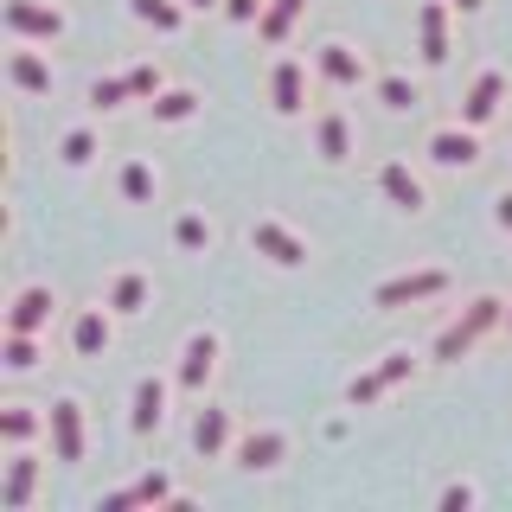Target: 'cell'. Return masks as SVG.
Segmentation results:
<instances>
[{
  "label": "cell",
  "instance_id": "obj_16",
  "mask_svg": "<svg viewBox=\"0 0 512 512\" xmlns=\"http://www.w3.org/2000/svg\"><path fill=\"white\" fill-rule=\"evenodd\" d=\"M314 154L327 160V167H340V160L352 154V122H346V109H320V116H314Z\"/></svg>",
  "mask_w": 512,
  "mask_h": 512
},
{
  "label": "cell",
  "instance_id": "obj_6",
  "mask_svg": "<svg viewBox=\"0 0 512 512\" xmlns=\"http://www.w3.org/2000/svg\"><path fill=\"white\" fill-rule=\"evenodd\" d=\"M269 109L276 116H301L308 109V64L301 58H276V71H269Z\"/></svg>",
  "mask_w": 512,
  "mask_h": 512
},
{
  "label": "cell",
  "instance_id": "obj_41",
  "mask_svg": "<svg viewBox=\"0 0 512 512\" xmlns=\"http://www.w3.org/2000/svg\"><path fill=\"white\" fill-rule=\"evenodd\" d=\"M506 327H512V301H506Z\"/></svg>",
  "mask_w": 512,
  "mask_h": 512
},
{
  "label": "cell",
  "instance_id": "obj_4",
  "mask_svg": "<svg viewBox=\"0 0 512 512\" xmlns=\"http://www.w3.org/2000/svg\"><path fill=\"white\" fill-rule=\"evenodd\" d=\"M250 250L269 256L276 269H301V263H308V244H301L288 224H276V218H256V224H250Z\"/></svg>",
  "mask_w": 512,
  "mask_h": 512
},
{
  "label": "cell",
  "instance_id": "obj_9",
  "mask_svg": "<svg viewBox=\"0 0 512 512\" xmlns=\"http://www.w3.org/2000/svg\"><path fill=\"white\" fill-rule=\"evenodd\" d=\"M429 160H436V167H474L480 160V128H468V122L436 128V135H429Z\"/></svg>",
  "mask_w": 512,
  "mask_h": 512
},
{
  "label": "cell",
  "instance_id": "obj_36",
  "mask_svg": "<svg viewBox=\"0 0 512 512\" xmlns=\"http://www.w3.org/2000/svg\"><path fill=\"white\" fill-rule=\"evenodd\" d=\"M474 500H480V493L468 487V480H455V487H442V512H468Z\"/></svg>",
  "mask_w": 512,
  "mask_h": 512
},
{
  "label": "cell",
  "instance_id": "obj_26",
  "mask_svg": "<svg viewBox=\"0 0 512 512\" xmlns=\"http://www.w3.org/2000/svg\"><path fill=\"white\" fill-rule=\"evenodd\" d=\"M122 199L128 205H154V167L148 160H122Z\"/></svg>",
  "mask_w": 512,
  "mask_h": 512
},
{
  "label": "cell",
  "instance_id": "obj_39",
  "mask_svg": "<svg viewBox=\"0 0 512 512\" xmlns=\"http://www.w3.org/2000/svg\"><path fill=\"white\" fill-rule=\"evenodd\" d=\"M186 7H192V13H205V7H224V0H186Z\"/></svg>",
  "mask_w": 512,
  "mask_h": 512
},
{
  "label": "cell",
  "instance_id": "obj_12",
  "mask_svg": "<svg viewBox=\"0 0 512 512\" xmlns=\"http://www.w3.org/2000/svg\"><path fill=\"white\" fill-rule=\"evenodd\" d=\"M45 327H52V288L26 282L20 295H13V308H7V333H45Z\"/></svg>",
  "mask_w": 512,
  "mask_h": 512
},
{
  "label": "cell",
  "instance_id": "obj_32",
  "mask_svg": "<svg viewBox=\"0 0 512 512\" xmlns=\"http://www.w3.org/2000/svg\"><path fill=\"white\" fill-rule=\"evenodd\" d=\"M90 103L96 109H122V103H135V84H128V77H96V84H90Z\"/></svg>",
  "mask_w": 512,
  "mask_h": 512
},
{
  "label": "cell",
  "instance_id": "obj_31",
  "mask_svg": "<svg viewBox=\"0 0 512 512\" xmlns=\"http://www.w3.org/2000/svg\"><path fill=\"white\" fill-rule=\"evenodd\" d=\"M135 493H141V506H186V493L173 487L167 474H141V480H135Z\"/></svg>",
  "mask_w": 512,
  "mask_h": 512
},
{
  "label": "cell",
  "instance_id": "obj_29",
  "mask_svg": "<svg viewBox=\"0 0 512 512\" xmlns=\"http://www.w3.org/2000/svg\"><path fill=\"white\" fill-rule=\"evenodd\" d=\"M173 244H180L186 256H199L205 244H212V224H205L199 212H180V218H173Z\"/></svg>",
  "mask_w": 512,
  "mask_h": 512
},
{
  "label": "cell",
  "instance_id": "obj_22",
  "mask_svg": "<svg viewBox=\"0 0 512 512\" xmlns=\"http://www.w3.org/2000/svg\"><path fill=\"white\" fill-rule=\"evenodd\" d=\"M301 13H308V0H269L263 20H256V39H263V45H282L288 32H295Z\"/></svg>",
  "mask_w": 512,
  "mask_h": 512
},
{
  "label": "cell",
  "instance_id": "obj_38",
  "mask_svg": "<svg viewBox=\"0 0 512 512\" xmlns=\"http://www.w3.org/2000/svg\"><path fill=\"white\" fill-rule=\"evenodd\" d=\"M493 218H500V231H512V192H500V199H493Z\"/></svg>",
  "mask_w": 512,
  "mask_h": 512
},
{
  "label": "cell",
  "instance_id": "obj_13",
  "mask_svg": "<svg viewBox=\"0 0 512 512\" xmlns=\"http://www.w3.org/2000/svg\"><path fill=\"white\" fill-rule=\"evenodd\" d=\"M32 487H39V455L13 448V455H7V480H0V512H26Z\"/></svg>",
  "mask_w": 512,
  "mask_h": 512
},
{
  "label": "cell",
  "instance_id": "obj_24",
  "mask_svg": "<svg viewBox=\"0 0 512 512\" xmlns=\"http://www.w3.org/2000/svg\"><path fill=\"white\" fill-rule=\"evenodd\" d=\"M148 295H154V282L141 276V269H122V276L109 282V308H116V314H141V308H148Z\"/></svg>",
  "mask_w": 512,
  "mask_h": 512
},
{
  "label": "cell",
  "instance_id": "obj_28",
  "mask_svg": "<svg viewBox=\"0 0 512 512\" xmlns=\"http://www.w3.org/2000/svg\"><path fill=\"white\" fill-rule=\"evenodd\" d=\"M148 109H154V122H192V116H199V96H192V90H160Z\"/></svg>",
  "mask_w": 512,
  "mask_h": 512
},
{
  "label": "cell",
  "instance_id": "obj_23",
  "mask_svg": "<svg viewBox=\"0 0 512 512\" xmlns=\"http://www.w3.org/2000/svg\"><path fill=\"white\" fill-rule=\"evenodd\" d=\"M128 13H135L141 26H154V32H180L186 26V0H128Z\"/></svg>",
  "mask_w": 512,
  "mask_h": 512
},
{
  "label": "cell",
  "instance_id": "obj_37",
  "mask_svg": "<svg viewBox=\"0 0 512 512\" xmlns=\"http://www.w3.org/2000/svg\"><path fill=\"white\" fill-rule=\"evenodd\" d=\"M128 506H141V493H135V487H116V493H103V512H128Z\"/></svg>",
  "mask_w": 512,
  "mask_h": 512
},
{
  "label": "cell",
  "instance_id": "obj_2",
  "mask_svg": "<svg viewBox=\"0 0 512 512\" xmlns=\"http://www.w3.org/2000/svg\"><path fill=\"white\" fill-rule=\"evenodd\" d=\"M410 372H416V359H410V352H384L372 372H359V378L346 384V404H352V410H372L378 397H384V391H397V384H404Z\"/></svg>",
  "mask_w": 512,
  "mask_h": 512
},
{
  "label": "cell",
  "instance_id": "obj_25",
  "mask_svg": "<svg viewBox=\"0 0 512 512\" xmlns=\"http://www.w3.org/2000/svg\"><path fill=\"white\" fill-rule=\"evenodd\" d=\"M39 429H52V423H39L26 404H7V410H0V442H7V448H26Z\"/></svg>",
  "mask_w": 512,
  "mask_h": 512
},
{
  "label": "cell",
  "instance_id": "obj_11",
  "mask_svg": "<svg viewBox=\"0 0 512 512\" xmlns=\"http://www.w3.org/2000/svg\"><path fill=\"white\" fill-rule=\"evenodd\" d=\"M7 32H13V39H58L64 13L39 7V0H7Z\"/></svg>",
  "mask_w": 512,
  "mask_h": 512
},
{
  "label": "cell",
  "instance_id": "obj_20",
  "mask_svg": "<svg viewBox=\"0 0 512 512\" xmlns=\"http://www.w3.org/2000/svg\"><path fill=\"white\" fill-rule=\"evenodd\" d=\"M192 448H199V461H218L224 448H231V410H199V423H192Z\"/></svg>",
  "mask_w": 512,
  "mask_h": 512
},
{
  "label": "cell",
  "instance_id": "obj_10",
  "mask_svg": "<svg viewBox=\"0 0 512 512\" xmlns=\"http://www.w3.org/2000/svg\"><path fill=\"white\" fill-rule=\"evenodd\" d=\"M416 52H423V64H448V0H423L416 7Z\"/></svg>",
  "mask_w": 512,
  "mask_h": 512
},
{
  "label": "cell",
  "instance_id": "obj_17",
  "mask_svg": "<svg viewBox=\"0 0 512 512\" xmlns=\"http://www.w3.org/2000/svg\"><path fill=\"white\" fill-rule=\"evenodd\" d=\"M378 192L397 205V212H423V180H416L404 160H384L378 167Z\"/></svg>",
  "mask_w": 512,
  "mask_h": 512
},
{
  "label": "cell",
  "instance_id": "obj_3",
  "mask_svg": "<svg viewBox=\"0 0 512 512\" xmlns=\"http://www.w3.org/2000/svg\"><path fill=\"white\" fill-rule=\"evenodd\" d=\"M436 295H448V269H416V276L384 282L378 295H372V308L397 314V308H416V301H436Z\"/></svg>",
  "mask_w": 512,
  "mask_h": 512
},
{
  "label": "cell",
  "instance_id": "obj_8",
  "mask_svg": "<svg viewBox=\"0 0 512 512\" xmlns=\"http://www.w3.org/2000/svg\"><path fill=\"white\" fill-rule=\"evenodd\" d=\"M320 77H327L333 90H359L365 77H372V64H365V52H352L346 39H327L320 45Z\"/></svg>",
  "mask_w": 512,
  "mask_h": 512
},
{
  "label": "cell",
  "instance_id": "obj_5",
  "mask_svg": "<svg viewBox=\"0 0 512 512\" xmlns=\"http://www.w3.org/2000/svg\"><path fill=\"white\" fill-rule=\"evenodd\" d=\"M45 423H52V455L64 468H77V461H84V404H77V397H58Z\"/></svg>",
  "mask_w": 512,
  "mask_h": 512
},
{
  "label": "cell",
  "instance_id": "obj_19",
  "mask_svg": "<svg viewBox=\"0 0 512 512\" xmlns=\"http://www.w3.org/2000/svg\"><path fill=\"white\" fill-rule=\"evenodd\" d=\"M288 455V436L282 429H250L244 442H237V461H244L250 474H263V468H276V461Z\"/></svg>",
  "mask_w": 512,
  "mask_h": 512
},
{
  "label": "cell",
  "instance_id": "obj_40",
  "mask_svg": "<svg viewBox=\"0 0 512 512\" xmlns=\"http://www.w3.org/2000/svg\"><path fill=\"white\" fill-rule=\"evenodd\" d=\"M455 7H461V13H480V7H487V0H455Z\"/></svg>",
  "mask_w": 512,
  "mask_h": 512
},
{
  "label": "cell",
  "instance_id": "obj_15",
  "mask_svg": "<svg viewBox=\"0 0 512 512\" xmlns=\"http://www.w3.org/2000/svg\"><path fill=\"white\" fill-rule=\"evenodd\" d=\"M109 314H116V308L103 301V308H84L71 320V352H77V359H103V352H109V333H116Z\"/></svg>",
  "mask_w": 512,
  "mask_h": 512
},
{
  "label": "cell",
  "instance_id": "obj_33",
  "mask_svg": "<svg viewBox=\"0 0 512 512\" xmlns=\"http://www.w3.org/2000/svg\"><path fill=\"white\" fill-rule=\"evenodd\" d=\"M90 154H96V135H90V128H71V135L58 141V160H64V167H90Z\"/></svg>",
  "mask_w": 512,
  "mask_h": 512
},
{
  "label": "cell",
  "instance_id": "obj_34",
  "mask_svg": "<svg viewBox=\"0 0 512 512\" xmlns=\"http://www.w3.org/2000/svg\"><path fill=\"white\" fill-rule=\"evenodd\" d=\"M128 84H135V103H154V96L167 90V77H160V64H135V71H128Z\"/></svg>",
  "mask_w": 512,
  "mask_h": 512
},
{
  "label": "cell",
  "instance_id": "obj_1",
  "mask_svg": "<svg viewBox=\"0 0 512 512\" xmlns=\"http://www.w3.org/2000/svg\"><path fill=\"white\" fill-rule=\"evenodd\" d=\"M500 320H506V301H500V295H480V301H468V308H461V314L442 327V340H436V359H448V365H455L461 352H474V346L487 340L493 327H500Z\"/></svg>",
  "mask_w": 512,
  "mask_h": 512
},
{
  "label": "cell",
  "instance_id": "obj_18",
  "mask_svg": "<svg viewBox=\"0 0 512 512\" xmlns=\"http://www.w3.org/2000/svg\"><path fill=\"white\" fill-rule=\"evenodd\" d=\"M160 416H167V384H160V378H141L135 384V410H128V429H135V436H154Z\"/></svg>",
  "mask_w": 512,
  "mask_h": 512
},
{
  "label": "cell",
  "instance_id": "obj_7",
  "mask_svg": "<svg viewBox=\"0 0 512 512\" xmlns=\"http://www.w3.org/2000/svg\"><path fill=\"white\" fill-rule=\"evenodd\" d=\"M212 372H218V333H192V340L180 346V391L205 397Z\"/></svg>",
  "mask_w": 512,
  "mask_h": 512
},
{
  "label": "cell",
  "instance_id": "obj_14",
  "mask_svg": "<svg viewBox=\"0 0 512 512\" xmlns=\"http://www.w3.org/2000/svg\"><path fill=\"white\" fill-rule=\"evenodd\" d=\"M500 103H506V71H480L474 90H468V103H461V122H468V128H487L493 116H500Z\"/></svg>",
  "mask_w": 512,
  "mask_h": 512
},
{
  "label": "cell",
  "instance_id": "obj_27",
  "mask_svg": "<svg viewBox=\"0 0 512 512\" xmlns=\"http://www.w3.org/2000/svg\"><path fill=\"white\" fill-rule=\"evenodd\" d=\"M378 103H384V109H397V116H404V109H416V103H423V90H416V84H410L404 71H391V77H378Z\"/></svg>",
  "mask_w": 512,
  "mask_h": 512
},
{
  "label": "cell",
  "instance_id": "obj_35",
  "mask_svg": "<svg viewBox=\"0 0 512 512\" xmlns=\"http://www.w3.org/2000/svg\"><path fill=\"white\" fill-rule=\"evenodd\" d=\"M263 7H269V0H224V20H231V26H256V20H263Z\"/></svg>",
  "mask_w": 512,
  "mask_h": 512
},
{
  "label": "cell",
  "instance_id": "obj_30",
  "mask_svg": "<svg viewBox=\"0 0 512 512\" xmlns=\"http://www.w3.org/2000/svg\"><path fill=\"white\" fill-rule=\"evenodd\" d=\"M0 359H7V372H32L39 365V333H7Z\"/></svg>",
  "mask_w": 512,
  "mask_h": 512
},
{
  "label": "cell",
  "instance_id": "obj_21",
  "mask_svg": "<svg viewBox=\"0 0 512 512\" xmlns=\"http://www.w3.org/2000/svg\"><path fill=\"white\" fill-rule=\"evenodd\" d=\"M7 77H13V90H26V96H52V64L32 52V45H20V52L7 58Z\"/></svg>",
  "mask_w": 512,
  "mask_h": 512
}]
</instances>
